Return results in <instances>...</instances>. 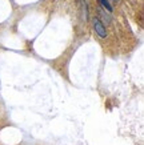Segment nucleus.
<instances>
[{"label": "nucleus", "instance_id": "obj_1", "mask_svg": "<svg viewBox=\"0 0 144 145\" xmlns=\"http://www.w3.org/2000/svg\"><path fill=\"white\" fill-rule=\"evenodd\" d=\"M92 24H93V29H95V32L97 33V36H99V37H101V39H104L105 36H107V32H105V27L103 25V23H101L100 19H99V18H93Z\"/></svg>", "mask_w": 144, "mask_h": 145}, {"label": "nucleus", "instance_id": "obj_2", "mask_svg": "<svg viewBox=\"0 0 144 145\" xmlns=\"http://www.w3.org/2000/svg\"><path fill=\"white\" fill-rule=\"evenodd\" d=\"M99 1H100V4L103 5V7H105V8L108 9L109 12L112 11V7H111V4H109V3H108V1H107V0H99Z\"/></svg>", "mask_w": 144, "mask_h": 145}, {"label": "nucleus", "instance_id": "obj_3", "mask_svg": "<svg viewBox=\"0 0 144 145\" xmlns=\"http://www.w3.org/2000/svg\"><path fill=\"white\" fill-rule=\"evenodd\" d=\"M115 1H118V0H115Z\"/></svg>", "mask_w": 144, "mask_h": 145}]
</instances>
